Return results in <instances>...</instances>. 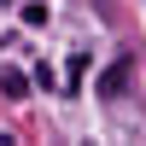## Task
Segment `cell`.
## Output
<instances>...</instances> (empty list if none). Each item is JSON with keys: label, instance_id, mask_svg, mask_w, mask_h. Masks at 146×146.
Returning a JSON list of instances; mask_svg holds the SVG:
<instances>
[{"label": "cell", "instance_id": "obj_1", "mask_svg": "<svg viewBox=\"0 0 146 146\" xmlns=\"http://www.w3.org/2000/svg\"><path fill=\"white\" fill-rule=\"evenodd\" d=\"M129 76H135V58H117V64L100 76V94H105V100H117V94L129 88Z\"/></svg>", "mask_w": 146, "mask_h": 146}, {"label": "cell", "instance_id": "obj_2", "mask_svg": "<svg viewBox=\"0 0 146 146\" xmlns=\"http://www.w3.org/2000/svg\"><path fill=\"white\" fill-rule=\"evenodd\" d=\"M0 94H6V100H23V94H29V76H23V70H0Z\"/></svg>", "mask_w": 146, "mask_h": 146}, {"label": "cell", "instance_id": "obj_3", "mask_svg": "<svg viewBox=\"0 0 146 146\" xmlns=\"http://www.w3.org/2000/svg\"><path fill=\"white\" fill-rule=\"evenodd\" d=\"M23 23H29V29H41V23H47V6H41V0H29V6H23Z\"/></svg>", "mask_w": 146, "mask_h": 146}]
</instances>
